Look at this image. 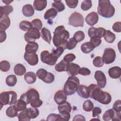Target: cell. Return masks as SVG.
<instances>
[{
	"instance_id": "cell-1",
	"label": "cell",
	"mask_w": 121,
	"mask_h": 121,
	"mask_svg": "<svg viewBox=\"0 0 121 121\" xmlns=\"http://www.w3.org/2000/svg\"><path fill=\"white\" fill-rule=\"evenodd\" d=\"M89 97L104 104H108L111 103L112 97L111 95L104 92L96 84H91L88 86Z\"/></svg>"
},
{
	"instance_id": "cell-2",
	"label": "cell",
	"mask_w": 121,
	"mask_h": 121,
	"mask_svg": "<svg viewBox=\"0 0 121 121\" xmlns=\"http://www.w3.org/2000/svg\"><path fill=\"white\" fill-rule=\"evenodd\" d=\"M69 37V33L62 25L56 27L53 32V43L56 47L60 46L64 50L66 48L68 39Z\"/></svg>"
},
{
	"instance_id": "cell-3",
	"label": "cell",
	"mask_w": 121,
	"mask_h": 121,
	"mask_svg": "<svg viewBox=\"0 0 121 121\" xmlns=\"http://www.w3.org/2000/svg\"><path fill=\"white\" fill-rule=\"evenodd\" d=\"M98 14L103 17L110 18L115 13V9L108 0H99L97 7Z\"/></svg>"
},
{
	"instance_id": "cell-4",
	"label": "cell",
	"mask_w": 121,
	"mask_h": 121,
	"mask_svg": "<svg viewBox=\"0 0 121 121\" xmlns=\"http://www.w3.org/2000/svg\"><path fill=\"white\" fill-rule=\"evenodd\" d=\"M79 85V80L76 76H69L65 82L63 91L67 95H73L77 90Z\"/></svg>"
},
{
	"instance_id": "cell-5",
	"label": "cell",
	"mask_w": 121,
	"mask_h": 121,
	"mask_svg": "<svg viewBox=\"0 0 121 121\" xmlns=\"http://www.w3.org/2000/svg\"><path fill=\"white\" fill-rule=\"evenodd\" d=\"M17 101V94L13 91L2 92L0 95V109L5 105H12Z\"/></svg>"
},
{
	"instance_id": "cell-6",
	"label": "cell",
	"mask_w": 121,
	"mask_h": 121,
	"mask_svg": "<svg viewBox=\"0 0 121 121\" xmlns=\"http://www.w3.org/2000/svg\"><path fill=\"white\" fill-rule=\"evenodd\" d=\"M84 22V19L83 16L77 12H73L69 18L68 24L75 27H83Z\"/></svg>"
},
{
	"instance_id": "cell-7",
	"label": "cell",
	"mask_w": 121,
	"mask_h": 121,
	"mask_svg": "<svg viewBox=\"0 0 121 121\" xmlns=\"http://www.w3.org/2000/svg\"><path fill=\"white\" fill-rule=\"evenodd\" d=\"M41 61L49 65L52 66L56 64L58 58L55 57L52 52L45 50L41 52L40 54Z\"/></svg>"
},
{
	"instance_id": "cell-8",
	"label": "cell",
	"mask_w": 121,
	"mask_h": 121,
	"mask_svg": "<svg viewBox=\"0 0 121 121\" xmlns=\"http://www.w3.org/2000/svg\"><path fill=\"white\" fill-rule=\"evenodd\" d=\"M116 58L115 51L112 48H106L104 49L103 55L104 63L106 64H109L114 62Z\"/></svg>"
},
{
	"instance_id": "cell-9",
	"label": "cell",
	"mask_w": 121,
	"mask_h": 121,
	"mask_svg": "<svg viewBox=\"0 0 121 121\" xmlns=\"http://www.w3.org/2000/svg\"><path fill=\"white\" fill-rule=\"evenodd\" d=\"M40 33L37 29L32 27L25 34L24 38L25 41L27 43L35 42L36 39H38L40 37Z\"/></svg>"
},
{
	"instance_id": "cell-10",
	"label": "cell",
	"mask_w": 121,
	"mask_h": 121,
	"mask_svg": "<svg viewBox=\"0 0 121 121\" xmlns=\"http://www.w3.org/2000/svg\"><path fill=\"white\" fill-rule=\"evenodd\" d=\"M94 77L97 81V86L101 89L104 88L106 84V78L104 73L101 70H96Z\"/></svg>"
},
{
	"instance_id": "cell-11",
	"label": "cell",
	"mask_w": 121,
	"mask_h": 121,
	"mask_svg": "<svg viewBox=\"0 0 121 121\" xmlns=\"http://www.w3.org/2000/svg\"><path fill=\"white\" fill-rule=\"evenodd\" d=\"M24 59L31 66H35L38 62V57L36 53L25 52Z\"/></svg>"
},
{
	"instance_id": "cell-12",
	"label": "cell",
	"mask_w": 121,
	"mask_h": 121,
	"mask_svg": "<svg viewBox=\"0 0 121 121\" xmlns=\"http://www.w3.org/2000/svg\"><path fill=\"white\" fill-rule=\"evenodd\" d=\"M98 15L95 12H92L89 13L85 18L86 22L90 26H93L95 25L98 22Z\"/></svg>"
},
{
	"instance_id": "cell-13",
	"label": "cell",
	"mask_w": 121,
	"mask_h": 121,
	"mask_svg": "<svg viewBox=\"0 0 121 121\" xmlns=\"http://www.w3.org/2000/svg\"><path fill=\"white\" fill-rule=\"evenodd\" d=\"M67 95L62 90H58L54 95V99L56 103L58 104H61L66 101Z\"/></svg>"
},
{
	"instance_id": "cell-14",
	"label": "cell",
	"mask_w": 121,
	"mask_h": 121,
	"mask_svg": "<svg viewBox=\"0 0 121 121\" xmlns=\"http://www.w3.org/2000/svg\"><path fill=\"white\" fill-rule=\"evenodd\" d=\"M80 69V66L76 63L69 62L67 65V72L71 76H75L78 74L79 70Z\"/></svg>"
},
{
	"instance_id": "cell-15",
	"label": "cell",
	"mask_w": 121,
	"mask_h": 121,
	"mask_svg": "<svg viewBox=\"0 0 121 121\" xmlns=\"http://www.w3.org/2000/svg\"><path fill=\"white\" fill-rule=\"evenodd\" d=\"M77 92L78 95L83 98L86 99L89 97V92L88 86L83 85H79L77 88Z\"/></svg>"
},
{
	"instance_id": "cell-16",
	"label": "cell",
	"mask_w": 121,
	"mask_h": 121,
	"mask_svg": "<svg viewBox=\"0 0 121 121\" xmlns=\"http://www.w3.org/2000/svg\"><path fill=\"white\" fill-rule=\"evenodd\" d=\"M10 25V20L8 16L3 15L0 17V30L5 31Z\"/></svg>"
},
{
	"instance_id": "cell-17",
	"label": "cell",
	"mask_w": 121,
	"mask_h": 121,
	"mask_svg": "<svg viewBox=\"0 0 121 121\" xmlns=\"http://www.w3.org/2000/svg\"><path fill=\"white\" fill-rule=\"evenodd\" d=\"M108 74L112 78H118L121 75V68L118 66H114L110 68L108 70Z\"/></svg>"
},
{
	"instance_id": "cell-18",
	"label": "cell",
	"mask_w": 121,
	"mask_h": 121,
	"mask_svg": "<svg viewBox=\"0 0 121 121\" xmlns=\"http://www.w3.org/2000/svg\"><path fill=\"white\" fill-rule=\"evenodd\" d=\"M22 10L23 14L26 17H32L35 13L34 9L31 4L25 5L23 7Z\"/></svg>"
},
{
	"instance_id": "cell-19",
	"label": "cell",
	"mask_w": 121,
	"mask_h": 121,
	"mask_svg": "<svg viewBox=\"0 0 121 121\" xmlns=\"http://www.w3.org/2000/svg\"><path fill=\"white\" fill-rule=\"evenodd\" d=\"M24 79L27 84H32L34 83L36 80V75L32 71L27 72L25 74Z\"/></svg>"
},
{
	"instance_id": "cell-20",
	"label": "cell",
	"mask_w": 121,
	"mask_h": 121,
	"mask_svg": "<svg viewBox=\"0 0 121 121\" xmlns=\"http://www.w3.org/2000/svg\"><path fill=\"white\" fill-rule=\"evenodd\" d=\"M26 93L27 95L30 103L33 101L39 99L40 96L39 93L35 89H30Z\"/></svg>"
},
{
	"instance_id": "cell-21",
	"label": "cell",
	"mask_w": 121,
	"mask_h": 121,
	"mask_svg": "<svg viewBox=\"0 0 121 121\" xmlns=\"http://www.w3.org/2000/svg\"><path fill=\"white\" fill-rule=\"evenodd\" d=\"M47 6L46 0H35L34 1L33 7L34 9L37 11H42Z\"/></svg>"
},
{
	"instance_id": "cell-22",
	"label": "cell",
	"mask_w": 121,
	"mask_h": 121,
	"mask_svg": "<svg viewBox=\"0 0 121 121\" xmlns=\"http://www.w3.org/2000/svg\"><path fill=\"white\" fill-rule=\"evenodd\" d=\"M41 37L43 39L49 44H50V42L52 39V35L50 31L48 29L45 27H43L41 29Z\"/></svg>"
},
{
	"instance_id": "cell-23",
	"label": "cell",
	"mask_w": 121,
	"mask_h": 121,
	"mask_svg": "<svg viewBox=\"0 0 121 121\" xmlns=\"http://www.w3.org/2000/svg\"><path fill=\"white\" fill-rule=\"evenodd\" d=\"M39 48L38 43L35 42L28 43L25 47L26 52L36 53Z\"/></svg>"
},
{
	"instance_id": "cell-24",
	"label": "cell",
	"mask_w": 121,
	"mask_h": 121,
	"mask_svg": "<svg viewBox=\"0 0 121 121\" xmlns=\"http://www.w3.org/2000/svg\"><path fill=\"white\" fill-rule=\"evenodd\" d=\"M95 48L94 45L90 42L85 43L81 46V50L82 52L86 54L91 52Z\"/></svg>"
},
{
	"instance_id": "cell-25",
	"label": "cell",
	"mask_w": 121,
	"mask_h": 121,
	"mask_svg": "<svg viewBox=\"0 0 121 121\" xmlns=\"http://www.w3.org/2000/svg\"><path fill=\"white\" fill-rule=\"evenodd\" d=\"M13 11V8L10 5H5L0 7V17L3 15L8 16Z\"/></svg>"
},
{
	"instance_id": "cell-26",
	"label": "cell",
	"mask_w": 121,
	"mask_h": 121,
	"mask_svg": "<svg viewBox=\"0 0 121 121\" xmlns=\"http://www.w3.org/2000/svg\"><path fill=\"white\" fill-rule=\"evenodd\" d=\"M104 38L105 41L108 43H112L116 38L115 35L109 30H105Z\"/></svg>"
},
{
	"instance_id": "cell-27",
	"label": "cell",
	"mask_w": 121,
	"mask_h": 121,
	"mask_svg": "<svg viewBox=\"0 0 121 121\" xmlns=\"http://www.w3.org/2000/svg\"><path fill=\"white\" fill-rule=\"evenodd\" d=\"M14 72L15 74L18 76H22L26 72L25 67L21 63L16 64L14 68Z\"/></svg>"
},
{
	"instance_id": "cell-28",
	"label": "cell",
	"mask_w": 121,
	"mask_h": 121,
	"mask_svg": "<svg viewBox=\"0 0 121 121\" xmlns=\"http://www.w3.org/2000/svg\"><path fill=\"white\" fill-rule=\"evenodd\" d=\"M68 63L69 62L65 61L63 60H62L59 63L55 65V69L58 72L66 71Z\"/></svg>"
},
{
	"instance_id": "cell-29",
	"label": "cell",
	"mask_w": 121,
	"mask_h": 121,
	"mask_svg": "<svg viewBox=\"0 0 121 121\" xmlns=\"http://www.w3.org/2000/svg\"><path fill=\"white\" fill-rule=\"evenodd\" d=\"M58 109L59 112L66 111L70 113L71 111L72 108L70 104L68 102L65 101L64 103L59 104L58 106Z\"/></svg>"
},
{
	"instance_id": "cell-30",
	"label": "cell",
	"mask_w": 121,
	"mask_h": 121,
	"mask_svg": "<svg viewBox=\"0 0 121 121\" xmlns=\"http://www.w3.org/2000/svg\"><path fill=\"white\" fill-rule=\"evenodd\" d=\"M18 111L15 105H11L9 107L6 111V113L7 116L10 118H14L17 116Z\"/></svg>"
},
{
	"instance_id": "cell-31",
	"label": "cell",
	"mask_w": 121,
	"mask_h": 121,
	"mask_svg": "<svg viewBox=\"0 0 121 121\" xmlns=\"http://www.w3.org/2000/svg\"><path fill=\"white\" fill-rule=\"evenodd\" d=\"M52 8L55 9L57 12H61L65 9V5L61 0H54L52 5Z\"/></svg>"
},
{
	"instance_id": "cell-32",
	"label": "cell",
	"mask_w": 121,
	"mask_h": 121,
	"mask_svg": "<svg viewBox=\"0 0 121 121\" xmlns=\"http://www.w3.org/2000/svg\"><path fill=\"white\" fill-rule=\"evenodd\" d=\"M58 12L53 8H51L48 9L44 14L45 19H50L54 18L57 15Z\"/></svg>"
},
{
	"instance_id": "cell-33",
	"label": "cell",
	"mask_w": 121,
	"mask_h": 121,
	"mask_svg": "<svg viewBox=\"0 0 121 121\" xmlns=\"http://www.w3.org/2000/svg\"><path fill=\"white\" fill-rule=\"evenodd\" d=\"M18 120L19 121H29L31 118L28 114L27 108L22 111L17 115Z\"/></svg>"
},
{
	"instance_id": "cell-34",
	"label": "cell",
	"mask_w": 121,
	"mask_h": 121,
	"mask_svg": "<svg viewBox=\"0 0 121 121\" xmlns=\"http://www.w3.org/2000/svg\"><path fill=\"white\" fill-rule=\"evenodd\" d=\"M17 82V78L14 75H9L6 78V83L9 86H14Z\"/></svg>"
},
{
	"instance_id": "cell-35",
	"label": "cell",
	"mask_w": 121,
	"mask_h": 121,
	"mask_svg": "<svg viewBox=\"0 0 121 121\" xmlns=\"http://www.w3.org/2000/svg\"><path fill=\"white\" fill-rule=\"evenodd\" d=\"M115 111L113 109H110L105 112L103 116V119L105 121L112 120L114 116Z\"/></svg>"
},
{
	"instance_id": "cell-36",
	"label": "cell",
	"mask_w": 121,
	"mask_h": 121,
	"mask_svg": "<svg viewBox=\"0 0 121 121\" xmlns=\"http://www.w3.org/2000/svg\"><path fill=\"white\" fill-rule=\"evenodd\" d=\"M19 27L21 30L27 32L33 27V26L31 22L28 21L23 20L20 22L19 24Z\"/></svg>"
},
{
	"instance_id": "cell-37",
	"label": "cell",
	"mask_w": 121,
	"mask_h": 121,
	"mask_svg": "<svg viewBox=\"0 0 121 121\" xmlns=\"http://www.w3.org/2000/svg\"><path fill=\"white\" fill-rule=\"evenodd\" d=\"M26 104L22 100L19 99L15 104V106L18 111H22L26 109Z\"/></svg>"
},
{
	"instance_id": "cell-38",
	"label": "cell",
	"mask_w": 121,
	"mask_h": 121,
	"mask_svg": "<svg viewBox=\"0 0 121 121\" xmlns=\"http://www.w3.org/2000/svg\"><path fill=\"white\" fill-rule=\"evenodd\" d=\"M27 111L31 119L36 118L39 114V111L36 108H27Z\"/></svg>"
},
{
	"instance_id": "cell-39",
	"label": "cell",
	"mask_w": 121,
	"mask_h": 121,
	"mask_svg": "<svg viewBox=\"0 0 121 121\" xmlns=\"http://www.w3.org/2000/svg\"><path fill=\"white\" fill-rule=\"evenodd\" d=\"M105 30H106L103 27L95 28L94 30V37H96L101 39L104 36Z\"/></svg>"
},
{
	"instance_id": "cell-40",
	"label": "cell",
	"mask_w": 121,
	"mask_h": 121,
	"mask_svg": "<svg viewBox=\"0 0 121 121\" xmlns=\"http://www.w3.org/2000/svg\"><path fill=\"white\" fill-rule=\"evenodd\" d=\"M94 108V104L90 100H86L83 104V109L85 111L90 112Z\"/></svg>"
},
{
	"instance_id": "cell-41",
	"label": "cell",
	"mask_w": 121,
	"mask_h": 121,
	"mask_svg": "<svg viewBox=\"0 0 121 121\" xmlns=\"http://www.w3.org/2000/svg\"><path fill=\"white\" fill-rule=\"evenodd\" d=\"M73 37L77 41L78 43L81 42L85 39V35L83 31H78L74 33Z\"/></svg>"
},
{
	"instance_id": "cell-42",
	"label": "cell",
	"mask_w": 121,
	"mask_h": 121,
	"mask_svg": "<svg viewBox=\"0 0 121 121\" xmlns=\"http://www.w3.org/2000/svg\"><path fill=\"white\" fill-rule=\"evenodd\" d=\"M10 68V65L7 60H2L0 62V69L3 72L8 71Z\"/></svg>"
},
{
	"instance_id": "cell-43",
	"label": "cell",
	"mask_w": 121,
	"mask_h": 121,
	"mask_svg": "<svg viewBox=\"0 0 121 121\" xmlns=\"http://www.w3.org/2000/svg\"><path fill=\"white\" fill-rule=\"evenodd\" d=\"M77 43L78 42L73 37L69 39V41H68L66 45V48L69 50H72L76 47Z\"/></svg>"
},
{
	"instance_id": "cell-44",
	"label": "cell",
	"mask_w": 121,
	"mask_h": 121,
	"mask_svg": "<svg viewBox=\"0 0 121 121\" xmlns=\"http://www.w3.org/2000/svg\"><path fill=\"white\" fill-rule=\"evenodd\" d=\"M92 6V1L90 0H86L82 2L81 4V9L83 11H86L89 9Z\"/></svg>"
},
{
	"instance_id": "cell-45",
	"label": "cell",
	"mask_w": 121,
	"mask_h": 121,
	"mask_svg": "<svg viewBox=\"0 0 121 121\" xmlns=\"http://www.w3.org/2000/svg\"><path fill=\"white\" fill-rule=\"evenodd\" d=\"M48 72L43 69H40L36 72V76L42 80H43L47 76Z\"/></svg>"
},
{
	"instance_id": "cell-46",
	"label": "cell",
	"mask_w": 121,
	"mask_h": 121,
	"mask_svg": "<svg viewBox=\"0 0 121 121\" xmlns=\"http://www.w3.org/2000/svg\"><path fill=\"white\" fill-rule=\"evenodd\" d=\"M31 24L32 25L33 27L39 30L42 29L43 23L40 19L38 18H35L31 21Z\"/></svg>"
},
{
	"instance_id": "cell-47",
	"label": "cell",
	"mask_w": 121,
	"mask_h": 121,
	"mask_svg": "<svg viewBox=\"0 0 121 121\" xmlns=\"http://www.w3.org/2000/svg\"><path fill=\"white\" fill-rule=\"evenodd\" d=\"M93 64L94 66L96 67H102L104 65V61L102 58L100 56L95 57L93 60Z\"/></svg>"
},
{
	"instance_id": "cell-48",
	"label": "cell",
	"mask_w": 121,
	"mask_h": 121,
	"mask_svg": "<svg viewBox=\"0 0 121 121\" xmlns=\"http://www.w3.org/2000/svg\"><path fill=\"white\" fill-rule=\"evenodd\" d=\"M59 115L60 121H69L70 117V115L69 112L66 111L60 112V113L59 114Z\"/></svg>"
},
{
	"instance_id": "cell-49",
	"label": "cell",
	"mask_w": 121,
	"mask_h": 121,
	"mask_svg": "<svg viewBox=\"0 0 121 121\" xmlns=\"http://www.w3.org/2000/svg\"><path fill=\"white\" fill-rule=\"evenodd\" d=\"M64 51V49L60 47V46H59V47H57V48L55 50H53L52 53L57 58H59L60 57V55H61V54L63 53V52Z\"/></svg>"
},
{
	"instance_id": "cell-50",
	"label": "cell",
	"mask_w": 121,
	"mask_h": 121,
	"mask_svg": "<svg viewBox=\"0 0 121 121\" xmlns=\"http://www.w3.org/2000/svg\"><path fill=\"white\" fill-rule=\"evenodd\" d=\"M54 76L52 73L51 72H48L47 76L46 77L45 79L43 81L46 83L50 84L54 81Z\"/></svg>"
},
{
	"instance_id": "cell-51",
	"label": "cell",
	"mask_w": 121,
	"mask_h": 121,
	"mask_svg": "<svg viewBox=\"0 0 121 121\" xmlns=\"http://www.w3.org/2000/svg\"><path fill=\"white\" fill-rule=\"evenodd\" d=\"M67 5L70 9H75L78 5V0H66Z\"/></svg>"
},
{
	"instance_id": "cell-52",
	"label": "cell",
	"mask_w": 121,
	"mask_h": 121,
	"mask_svg": "<svg viewBox=\"0 0 121 121\" xmlns=\"http://www.w3.org/2000/svg\"><path fill=\"white\" fill-rule=\"evenodd\" d=\"M90 42L94 45L95 47H96L100 45L102 42V40L100 38L96 37H93L90 38Z\"/></svg>"
},
{
	"instance_id": "cell-53",
	"label": "cell",
	"mask_w": 121,
	"mask_h": 121,
	"mask_svg": "<svg viewBox=\"0 0 121 121\" xmlns=\"http://www.w3.org/2000/svg\"><path fill=\"white\" fill-rule=\"evenodd\" d=\"M76 56L73 53H69L66 54L63 57V60L67 62H70L76 59Z\"/></svg>"
},
{
	"instance_id": "cell-54",
	"label": "cell",
	"mask_w": 121,
	"mask_h": 121,
	"mask_svg": "<svg viewBox=\"0 0 121 121\" xmlns=\"http://www.w3.org/2000/svg\"><path fill=\"white\" fill-rule=\"evenodd\" d=\"M30 103L32 107L38 108L40 107L43 104V101L40 99H38L31 102Z\"/></svg>"
},
{
	"instance_id": "cell-55",
	"label": "cell",
	"mask_w": 121,
	"mask_h": 121,
	"mask_svg": "<svg viewBox=\"0 0 121 121\" xmlns=\"http://www.w3.org/2000/svg\"><path fill=\"white\" fill-rule=\"evenodd\" d=\"M121 101L120 100H116L113 104L112 109L117 112H121Z\"/></svg>"
},
{
	"instance_id": "cell-56",
	"label": "cell",
	"mask_w": 121,
	"mask_h": 121,
	"mask_svg": "<svg viewBox=\"0 0 121 121\" xmlns=\"http://www.w3.org/2000/svg\"><path fill=\"white\" fill-rule=\"evenodd\" d=\"M121 23L120 21H118L115 22L112 26V30L117 33H120L121 32Z\"/></svg>"
},
{
	"instance_id": "cell-57",
	"label": "cell",
	"mask_w": 121,
	"mask_h": 121,
	"mask_svg": "<svg viewBox=\"0 0 121 121\" xmlns=\"http://www.w3.org/2000/svg\"><path fill=\"white\" fill-rule=\"evenodd\" d=\"M90 73H91V71L85 67L80 68L78 72V74L83 76L89 75Z\"/></svg>"
},
{
	"instance_id": "cell-58",
	"label": "cell",
	"mask_w": 121,
	"mask_h": 121,
	"mask_svg": "<svg viewBox=\"0 0 121 121\" xmlns=\"http://www.w3.org/2000/svg\"><path fill=\"white\" fill-rule=\"evenodd\" d=\"M46 120L48 121H60L59 115V114H57L55 113H51L47 116Z\"/></svg>"
},
{
	"instance_id": "cell-59",
	"label": "cell",
	"mask_w": 121,
	"mask_h": 121,
	"mask_svg": "<svg viewBox=\"0 0 121 121\" xmlns=\"http://www.w3.org/2000/svg\"><path fill=\"white\" fill-rule=\"evenodd\" d=\"M102 110L100 108L98 107H95L92 109V116L93 117H95L98 116L99 114L101 113Z\"/></svg>"
},
{
	"instance_id": "cell-60",
	"label": "cell",
	"mask_w": 121,
	"mask_h": 121,
	"mask_svg": "<svg viewBox=\"0 0 121 121\" xmlns=\"http://www.w3.org/2000/svg\"><path fill=\"white\" fill-rule=\"evenodd\" d=\"M7 37V35L5 31L0 30V43L4 42Z\"/></svg>"
},
{
	"instance_id": "cell-61",
	"label": "cell",
	"mask_w": 121,
	"mask_h": 121,
	"mask_svg": "<svg viewBox=\"0 0 121 121\" xmlns=\"http://www.w3.org/2000/svg\"><path fill=\"white\" fill-rule=\"evenodd\" d=\"M20 99L22 100L23 101H24L26 104H28L30 103L29 100L28 99V96H27V95L26 93H25L22 94L21 95V96L20 97Z\"/></svg>"
},
{
	"instance_id": "cell-62",
	"label": "cell",
	"mask_w": 121,
	"mask_h": 121,
	"mask_svg": "<svg viewBox=\"0 0 121 121\" xmlns=\"http://www.w3.org/2000/svg\"><path fill=\"white\" fill-rule=\"evenodd\" d=\"M85 121L86 119L85 117L82 115H77L74 116L73 121Z\"/></svg>"
},
{
	"instance_id": "cell-63",
	"label": "cell",
	"mask_w": 121,
	"mask_h": 121,
	"mask_svg": "<svg viewBox=\"0 0 121 121\" xmlns=\"http://www.w3.org/2000/svg\"><path fill=\"white\" fill-rule=\"evenodd\" d=\"M95 27H90L89 29H88V36L91 38V37H94V30L95 29Z\"/></svg>"
},
{
	"instance_id": "cell-64",
	"label": "cell",
	"mask_w": 121,
	"mask_h": 121,
	"mask_svg": "<svg viewBox=\"0 0 121 121\" xmlns=\"http://www.w3.org/2000/svg\"><path fill=\"white\" fill-rule=\"evenodd\" d=\"M2 1L5 4H6L7 5H9V4L13 1V0H2Z\"/></svg>"
}]
</instances>
